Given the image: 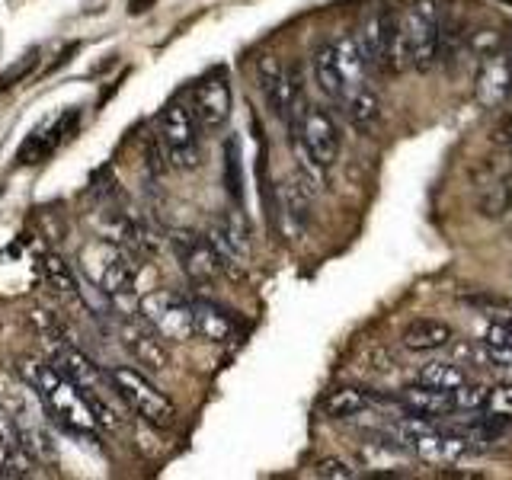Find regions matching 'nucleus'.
I'll return each instance as SVG.
<instances>
[{
	"label": "nucleus",
	"instance_id": "nucleus-1",
	"mask_svg": "<svg viewBox=\"0 0 512 480\" xmlns=\"http://www.w3.org/2000/svg\"><path fill=\"white\" fill-rule=\"evenodd\" d=\"M442 48V7L439 0H413L400 13L394 55H391V74L400 71H432L439 64Z\"/></svg>",
	"mask_w": 512,
	"mask_h": 480
},
{
	"label": "nucleus",
	"instance_id": "nucleus-2",
	"mask_svg": "<svg viewBox=\"0 0 512 480\" xmlns=\"http://www.w3.org/2000/svg\"><path fill=\"white\" fill-rule=\"evenodd\" d=\"M80 269H84V276L90 279L96 292L106 295L112 308L132 304L135 276H138L132 250L112 244V240H96V244L84 247V253H80Z\"/></svg>",
	"mask_w": 512,
	"mask_h": 480
},
{
	"label": "nucleus",
	"instance_id": "nucleus-3",
	"mask_svg": "<svg viewBox=\"0 0 512 480\" xmlns=\"http://www.w3.org/2000/svg\"><path fill=\"white\" fill-rule=\"evenodd\" d=\"M285 125L292 132V144L304 164H311L314 170H327L336 164V157L343 151V135L324 106L304 103Z\"/></svg>",
	"mask_w": 512,
	"mask_h": 480
},
{
	"label": "nucleus",
	"instance_id": "nucleus-4",
	"mask_svg": "<svg viewBox=\"0 0 512 480\" xmlns=\"http://www.w3.org/2000/svg\"><path fill=\"white\" fill-rule=\"evenodd\" d=\"M36 391H39V400L45 404L48 416H55L61 426H68L71 432H77V436H96L100 420H96L93 404L68 375L58 372L55 365H42Z\"/></svg>",
	"mask_w": 512,
	"mask_h": 480
},
{
	"label": "nucleus",
	"instance_id": "nucleus-5",
	"mask_svg": "<svg viewBox=\"0 0 512 480\" xmlns=\"http://www.w3.org/2000/svg\"><path fill=\"white\" fill-rule=\"evenodd\" d=\"M109 375H112V384H116V394L125 400V407L135 410L144 423H151V426H173L176 423L173 400L160 391L154 381L144 378L138 368L112 365Z\"/></svg>",
	"mask_w": 512,
	"mask_h": 480
},
{
	"label": "nucleus",
	"instance_id": "nucleus-6",
	"mask_svg": "<svg viewBox=\"0 0 512 480\" xmlns=\"http://www.w3.org/2000/svg\"><path fill=\"white\" fill-rule=\"evenodd\" d=\"M199 119L189 103H170L160 112V144H164L170 167L176 170H196L202 160V138H199Z\"/></svg>",
	"mask_w": 512,
	"mask_h": 480
},
{
	"label": "nucleus",
	"instance_id": "nucleus-7",
	"mask_svg": "<svg viewBox=\"0 0 512 480\" xmlns=\"http://www.w3.org/2000/svg\"><path fill=\"white\" fill-rule=\"evenodd\" d=\"M138 314L167 343H183L196 336V314H192V298L186 295L151 292L138 301Z\"/></svg>",
	"mask_w": 512,
	"mask_h": 480
},
{
	"label": "nucleus",
	"instance_id": "nucleus-8",
	"mask_svg": "<svg viewBox=\"0 0 512 480\" xmlns=\"http://www.w3.org/2000/svg\"><path fill=\"white\" fill-rule=\"evenodd\" d=\"M176 260H180V269L192 282H212L218 279L228 260L221 256V250L215 247V240L208 234H196V231H173L170 237Z\"/></svg>",
	"mask_w": 512,
	"mask_h": 480
},
{
	"label": "nucleus",
	"instance_id": "nucleus-9",
	"mask_svg": "<svg viewBox=\"0 0 512 480\" xmlns=\"http://www.w3.org/2000/svg\"><path fill=\"white\" fill-rule=\"evenodd\" d=\"M189 106L196 112V119L205 132H218V128H224L231 119V109H234L228 77L221 71L202 77L199 84L189 90Z\"/></svg>",
	"mask_w": 512,
	"mask_h": 480
},
{
	"label": "nucleus",
	"instance_id": "nucleus-10",
	"mask_svg": "<svg viewBox=\"0 0 512 480\" xmlns=\"http://www.w3.org/2000/svg\"><path fill=\"white\" fill-rule=\"evenodd\" d=\"M397 23H400V13L391 10V7H378V10H372L365 16V23L359 29V42H362L365 61H368V68H372V71H381V74L391 71Z\"/></svg>",
	"mask_w": 512,
	"mask_h": 480
},
{
	"label": "nucleus",
	"instance_id": "nucleus-11",
	"mask_svg": "<svg viewBox=\"0 0 512 480\" xmlns=\"http://www.w3.org/2000/svg\"><path fill=\"white\" fill-rule=\"evenodd\" d=\"M474 96L484 109H500L512 96V52L500 48L487 58H480V68L474 77Z\"/></svg>",
	"mask_w": 512,
	"mask_h": 480
},
{
	"label": "nucleus",
	"instance_id": "nucleus-12",
	"mask_svg": "<svg viewBox=\"0 0 512 480\" xmlns=\"http://www.w3.org/2000/svg\"><path fill=\"white\" fill-rule=\"evenodd\" d=\"M119 336H122V346L132 352L135 362L144 365V368H154V372H160V368L170 365V352L164 346V340L144 324H138V320H125V324L119 327Z\"/></svg>",
	"mask_w": 512,
	"mask_h": 480
},
{
	"label": "nucleus",
	"instance_id": "nucleus-13",
	"mask_svg": "<svg viewBox=\"0 0 512 480\" xmlns=\"http://www.w3.org/2000/svg\"><path fill=\"white\" fill-rule=\"evenodd\" d=\"M208 237L215 240V247L221 250L224 260H247L250 256V224H247V215L240 212H221L212 228H208Z\"/></svg>",
	"mask_w": 512,
	"mask_h": 480
},
{
	"label": "nucleus",
	"instance_id": "nucleus-14",
	"mask_svg": "<svg viewBox=\"0 0 512 480\" xmlns=\"http://www.w3.org/2000/svg\"><path fill=\"white\" fill-rule=\"evenodd\" d=\"M77 122H80V109L61 112V116L52 125H48V128H39V132L29 135V141L20 148L16 160H20V164H42L48 154H55V148H58L64 138H68V132H71Z\"/></svg>",
	"mask_w": 512,
	"mask_h": 480
},
{
	"label": "nucleus",
	"instance_id": "nucleus-15",
	"mask_svg": "<svg viewBox=\"0 0 512 480\" xmlns=\"http://www.w3.org/2000/svg\"><path fill=\"white\" fill-rule=\"evenodd\" d=\"M410 452L423 461H458L464 455L474 452V445L461 436V432H452V429H426L420 436L413 439Z\"/></svg>",
	"mask_w": 512,
	"mask_h": 480
},
{
	"label": "nucleus",
	"instance_id": "nucleus-16",
	"mask_svg": "<svg viewBox=\"0 0 512 480\" xmlns=\"http://www.w3.org/2000/svg\"><path fill=\"white\" fill-rule=\"evenodd\" d=\"M192 314H196V336L208 343H231L237 333V317L224 304L212 298H192Z\"/></svg>",
	"mask_w": 512,
	"mask_h": 480
},
{
	"label": "nucleus",
	"instance_id": "nucleus-17",
	"mask_svg": "<svg viewBox=\"0 0 512 480\" xmlns=\"http://www.w3.org/2000/svg\"><path fill=\"white\" fill-rule=\"evenodd\" d=\"M400 407H404V413L426 416V420H442V416H452L458 410L455 391L429 388V384H420V381L400 391Z\"/></svg>",
	"mask_w": 512,
	"mask_h": 480
},
{
	"label": "nucleus",
	"instance_id": "nucleus-18",
	"mask_svg": "<svg viewBox=\"0 0 512 480\" xmlns=\"http://www.w3.org/2000/svg\"><path fill=\"white\" fill-rule=\"evenodd\" d=\"M400 343L413 352H436L452 343V327L436 317H416L400 333Z\"/></svg>",
	"mask_w": 512,
	"mask_h": 480
},
{
	"label": "nucleus",
	"instance_id": "nucleus-19",
	"mask_svg": "<svg viewBox=\"0 0 512 480\" xmlns=\"http://www.w3.org/2000/svg\"><path fill=\"white\" fill-rule=\"evenodd\" d=\"M346 119L359 128V132H372L381 119V100L378 93L368 87V84H359V87H349L340 100Z\"/></svg>",
	"mask_w": 512,
	"mask_h": 480
},
{
	"label": "nucleus",
	"instance_id": "nucleus-20",
	"mask_svg": "<svg viewBox=\"0 0 512 480\" xmlns=\"http://www.w3.org/2000/svg\"><path fill=\"white\" fill-rule=\"evenodd\" d=\"M336 64H340V74H343V93L349 87H359L365 84V77H368V61H365V52H362V42L359 36H343V39H336ZM343 100V96H340Z\"/></svg>",
	"mask_w": 512,
	"mask_h": 480
},
{
	"label": "nucleus",
	"instance_id": "nucleus-21",
	"mask_svg": "<svg viewBox=\"0 0 512 480\" xmlns=\"http://www.w3.org/2000/svg\"><path fill=\"white\" fill-rule=\"evenodd\" d=\"M311 68H314L317 87L324 90L333 103H340V96H343V74H340V64H336V42H320L314 48Z\"/></svg>",
	"mask_w": 512,
	"mask_h": 480
},
{
	"label": "nucleus",
	"instance_id": "nucleus-22",
	"mask_svg": "<svg viewBox=\"0 0 512 480\" xmlns=\"http://www.w3.org/2000/svg\"><path fill=\"white\" fill-rule=\"evenodd\" d=\"M279 202H282L279 212L285 218L304 224V221H308V215H311V208H314V183L304 180V176H295V180H288L279 189Z\"/></svg>",
	"mask_w": 512,
	"mask_h": 480
},
{
	"label": "nucleus",
	"instance_id": "nucleus-23",
	"mask_svg": "<svg viewBox=\"0 0 512 480\" xmlns=\"http://www.w3.org/2000/svg\"><path fill=\"white\" fill-rule=\"evenodd\" d=\"M368 391L362 388H352V384H336L333 391H327L324 397V413L330 420H352V416H359L362 410H368Z\"/></svg>",
	"mask_w": 512,
	"mask_h": 480
},
{
	"label": "nucleus",
	"instance_id": "nucleus-24",
	"mask_svg": "<svg viewBox=\"0 0 512 480\" xmlns=\"http://www.w3.org/2000/svg\"><path fill=\"white\" fill-rule=\"evenodd\" d=\"M16 436H20V445L26 448V455L32 461H42V464H52L58 458V448L55 439L48 436V429L39 420H29V423H16Z\"/></svg>",
	"mask_w": 512,
	"mask_h": 480
},
{
	"label": "nucleus",
	"instance_id": "nucleus-25",
	"mask_svg": "<svg viewBox=\"0 0 512 480\" xmlns=\"http://www.w3.org/2000/svg\"><path fill=\"white\" fill-rule=\"evenodd\" d=\"M416 381L420 384H429V388H442V391H455L461 388L464 381H468V375H464V368L458 362H426L420 368V375H416Z\"/></svg>",
	"mask_w": 512,
	"mask_h": 480
},
{
	"label": "nucleus",
	"instance_id": "nucleus-26",
	"mask_svg": "<svg viewBox=\"0 0 512 480\" xmlns=\"http://www.w3.org/2000/svg\"><path fill=\"white\" fill-rule=\"evenodd\" d=\"M39 269H42L45 285L52 288V292H61V295H74L77 292V272L64 263L58 253H45L39 260Z\"/></svg>",
	"mask_w": 512,
	"mask_h": 480
},
{
	"label": "nucleus",
	"instance_id": "nucleus-27",
	"mask_svg": "<svg viewBox=\"0 0 512 480\" xmlns=\"http://www.w3.org/2000/svg\"><path fill=\"white\" fill-rule=\"evenodd\" d=\"M29 320H32V327H36V333H39V340L52 349V356L58 349H64V346H71L68 343V330H64V324L55 317V314H48V311H42V308H36L29 314Z\"/></svg>",
	"mask_w": 512,
	"mask_h": 480
},
{
	"label": "nucleus",
	"instance_id": "nucleus-28",
	"mask_svg": "<svg viewBox=\"0 0 512 480\" xmlns=\"http://www.w3.org/2000/svg\"><path fill=\"white\" fill-rule=\"evenodd\" d=\"M224 186H228V196L244 205V173H240V144L237 138L224 141Z\"/></svg>",
	"mask_w": 512,
	"mask_h": 480
},
{
	"label": "nucleus",
	"instance_id": "nucleus-29",
	"mask_svg": "<svg viewBox=\"0 0 512 480\" xmlns=\"http://www.w3.org/2000/svg\"><path fill=\"white\" fill-rule=\"evenodd\" d=\"M32 474V458L26 455V448L20 442L0 439V477H29Z\"/></svg>",
	"mask_w": 512,
	"mask_h": 480
},
{
	"label": "nucleus",
	"instance_id": "nucleus-30",
	"mask_svg": "<svg viewBox=\"0 0 512 480\" xmlns=\"http://www.w3.org/2000/svg\"><path fill=\"white\" fill-rule=\"evenodd\" d=\"M490 384H480V381H464L461 388H455V407L461 413H484L490 404Z\"/></svg>",
	"mask_w": 512,
	"mask_h": 480
},
{
	"label": "nucleus",
	"instance_id": "nucleus-31",
	"mask_svg": "<svg viewBox=\"0 0 512 480\" xmlns=\"http://www.w3.org/2000/svg\"><path fill=\"white\" fill-rule=\"evenodd\" d=\"M512 208V176L496 183L484 199H480V215L484 218H503Z\"/></svg>",
	"mask_w": 512,
	"mask_h": 480
},
{
	"label": "nucleus",
	"instance_id": "nucleus-32",
	"mask_svg": "<svg viewBox=\"0 0 512 480\" xmlns=\"http://www.w3.org/2000/svg\"><path fill=\"white\" fill-rule=\"evenodd\" d=\"M464 48H468V52L477 55V58H487L493 52H500V48H506V36L500 29L484 26V29L471 32V39H464Z\"/></svg>",
	"mask_w": 512,
	"mask_h": 480
},
{
	"label": "nucleus",
	"instance_id": "nucleus-33",
	"mask_svg": "<svg viewBox=\"0 0 512 480\" xmlns=\"http://www.w3.org/2000/svg\"><path fill=\"white\" fill-rule=\"evenodd\" d=\"M487 410L496 413V416H503V420L512 423V384H493Z\"/></svg>",
	"mask_w": 512,
	"mask_h": 480
},
{
	"label": "nucleus",
	"instance_id": "nucleus-34",
	"mask_svg": "<svg viewBox=\"0 0 512 480\" xmlns=\"http://www.w3.org/2000/svg\"><path fill=\"white\" fill-rule=\"evenodd\" d=\"M314 474H317V477H324V480H349V477H356V471H352L349 464L340 461V458H324V461H317V464H314Z\"/></svg>",
	"mask_w": 512,
	"mask_h": 480
},
{
	"label": "nucleus",
	"instance_id": "nucleus-35",
	"mask_svg": "<svg viewBox=\"0 0 512 480\" xmlns=\"http://www.w3.org/2000/svg\"><path fill=\"white\" fill-rule=\"evenodd\" d=\"M32 64H36V55H29V58H23L20 64H13V68L7 71V74H0V93L4 90H10L16 80H20L23 74H29L32 71Z\"/></svg>",
	"mask_w": 512,
	"mask_h": 480
},
{
	"label": "nucleus",
	"instance_id": "nucleus-36",
	"mask_svg": "<svg viewBox=\"0 0 512 480\" xmlns=\"http://www.w3.org/2000/svg\"><path fill=\"white\" fill-rule=\"evenodd\" d=\"M0 439L7 442H20V436H16V416L10 413V407L0 400Z\"/></svg>",
	"mask_w": 512,
	"mask_h": 480
},
{
	"label": "nucleus",
	"instance_id": "nucleus-37",
	"mask_svg": "<svg viewBox=\"0 0 512 480\" xmlns=\"http://www.w3.org/2000/svg\"><path fill=\"white\" fill-rule=\"evenodd\" d=\"M151 4H154V0H132V4H128V13H135V16H138V13L148 10Z\"/></svg>",
	"mask_w": 512,
	"mask_h": 480
},
{
	"label": "nucleus",
	"instance_id": "nucleus-38",
	"mask_svg": "<svg viewBox=\"0 0 512 480\" xmlns=\"http://www.w3.org/2000/svg\"><path fill=\"white\" fill-rule=\"evenodd\" d=\"M506 151H509V157H512V141H509V144H506Z\"/></svg>",
	"mask_w": 512,
	"mask_h": 480
},
{
	"label": "nucleus",
	"instance_id": "nucleus-39",
	"mask_svg": "<svg viewBox=\"0 0 512 480\" xmlns=\"http://www.w3.org/2000/svg\"><path fill=\"white\" fill-rule=\"evenodd\" d=\"M506 106H509V109H512V96H509V103H506Z\"/></svg>",
	"mask_w": 512,
	"mask_h": 480
}]
</instances>
